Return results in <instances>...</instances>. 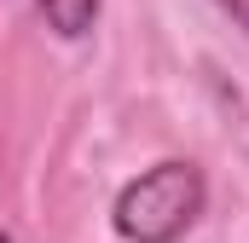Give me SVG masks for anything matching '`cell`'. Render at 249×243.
Segmentation results:
<instances>
[{
	"label": "cell",
	"instance_id": "cell-1",
	"mask_svg": "<svg viewBox=\"0 0 249 243\" xmlns=\"http://www.w3.org/2000/svg\"><path fill=\"white\" fill-rule=\"evenodd\" d=\"M203 174H197V162H157V168H145L139 180L122 185V197H116V208H110V220H116V232L127 243H174L186 238L191 226H197V214H203Z\"/></svg>",
	"mask_w": 249,
	"mask_h": 243
},
{
	"label": "cell",
	"instance_id": "cell-2",
	"mask_svg": "<svg viewBox=\"0 0 249 243\" xmlns=\"http://www.w3.org/2000/svg\"><path fill=\"white\" fill-rule=\"evenodd\" d=\"M35 6H41L47 29L64 35V41H81L93 29V17H99V0H35Z\"/></svg>",
	"mask_w": 249,
	"mask_h": 243
},
{
	"label": "cell",
	"instance_id": "cell-3",
	"mask_svg": "<svg viewBox=\"0 0 249 243\" xmlns=\"http://www.w3.org/2000/svg\"><path fill=\"white\" fill-rule=\"evenodd\" d=\"M214 6H220V12H226V17H232V23L249 35V0H214Z\"/></svg>",
	"mask_w": 249,
	"mask_h": 243
},
{
	"label": "cell",
	"instance_id": "cell-4",
	"mask_svg": "<svg viewBox=\"0 0 249 243\" xmlns=\"http://www.w3.org/2000/svg\"><path fill=\"white\" fill-rule=\"evenodd\" d=\"M0 243H12V238H6V232H0Z\"/></svg>",
	"mask_w": 249,
	"mask_h": 243
}]
</instances>
